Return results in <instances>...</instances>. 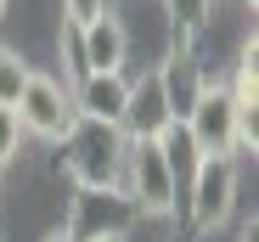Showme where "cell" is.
Listing matches in <instances>:
<instances>
[{
	"mask_svg": "<svg viewBox=\"0 0 259 242\" xmlns=\"http://www.w3.org/2000/svg\"><path fill=\"white\" fill-rule=\"evenodd\" d=\"M158 152H163L169 175H175V191H186V180H192V175H197V164H203V152H197V141H192V130L181 124V118L158 135Z\"/></svg>",
	"mask_w": 259,
	"mask_h": 242,
	"instance_id": "obj_10",
	"label": "cell"
},
{
	"mask_svg": "<svg viewBox=\"0 0 259 242\" xmlns=\"http://www.w3.org/2000/svg\"><path fill=\"white\" fill-rule=\"evenodd\" d=\"M79 57H84V73H130V45H124V23L113 12L91 17L79 28Z\"/></svg>",
	"mask_w": 259,
	"mask_h": 242,
	"instance_id": "obj_8",
	"label": "cell"
},
{
	"mask_svg": "<svg viewBox=\"0 0 259 242\" xmlns=\"http://www.w3.org/2000/svg\"><path fill=\"white\" fill-rule=\"evenodd\" d=\"M181 124L192 130V141H197L203 158H231L237 152V102H231L226 85H214V79L197 85L192 107L181 113Z\"/></svg>",
	"mask_w": 259,
	"mask_h": 242,
	"instance_id": "obj_4",
	"label": "cell"
},
{
	"mask_svg": "<svg viewBox=\"0 0 259 242\" xmlns=\"http://www.w3.org/2000/svg\"><path fill=\"white\" fill-rule=\"evenodd\" d=\"M130 220H136L130 197H124L118 186H102V191H79V197H73L68 231H73V236H96V231H118V236H130Z\"/></svg>",
	"mask_w": 259,
	"mask_h": 242,
	"instance_id": "obj_7",
	"label": "cell"
},
{
	"mask_svg": "<svg viewBox=\"0 0 259 242\" xmlns=\"http://www.w3.org/2000/svg\"><path fill=\"white\" fill-rule=\"evenodd\" d=\"M102 12H107V0H62V23H79V28Z\"/></svg>",
	"mask_w": 259,
	"mask_h": 242,
	"instance_id": "obj_13",
	"label": "cell"
},
{
	"mask_svg": "<svg viewBox=\"0 0 259 242\" xmlns=\"http://www.w3.org/2000/svg\"><path fill=\"white\" fill-rule=\"evenodd\" d=\"M39 242H79V236H73V231L62 225V231H51V236H39Z\"/></svg>",
	"mask_w": 259,
	"mask_h": 242,
	"instance_id": "obj_15",
	"label": "cell"
},
{
	"mask_svg": "<svg viewBox=\"0 0 259 242\" xmlns=\"http://www.w3.org/2000/svg\"><path fill=\"white\" fill-rule=\"evenodd\" d=\"M79 242H130V236H118V231H96V236H79Z\"/></svg>",
	"mask_w": 259,
	"mask_h": 242,
	"instance_id": "obj_14",
	"label": "cell"
},
{
	"mask_svg": "<svg viewBox=\"0 0 259 242\" xmlns=\"http://www.w3.org/2000/svg\"><path fill=\"white\" fill-rule=\"evenodd\" d=\"M17 152H23V118H17V107H0V169Z\"/></svg>",
	"mask_w": 259,
	"mask_h": 242,
	"instance_id": "obj_12",
	"label": "cell"
},
{
	"mask_svg": "<svg viewBox=\"0 0 259 242\" xmlns=\"http://www.w3.org/2000/svg\"><path fill=\"white\" fill-rule=\"evenodd\" d=\"M57 147H62V175H68L79 191L118 186V175H124V147H130L118 124H102V118H73V130H68Z\"/></svg>",
	"mask_w": 259,
	"mask_h": 242,
	"instance_id": "obj_1",
	"label": "cell"
},
{
	"mask_svg": "<svg viewBox=\"0 0 259 242\" xmlns=\"http://www.w3.org/2000/svg\"><path fill=\"white\" fill-rule=\"evenodd\" d=\"M175 102H169V85H163V73L147 68L130 79V96H124V113H118V130L124 141H158L169 124H175Z\"/></svg>",
	"mask_w": 259,
	"mask_h": 242,
	"instance_id": "obj_5",
	"label": "cell"
},
{
	"mask_svg": "<svg viewBox=\"0 0 259 242\" xmlns=\"http://www.w3.org/2000/svg\"><path fill=\"white\" fill-rule=\"evenodd\" d=\"M237 209V169H231V158H203L197 175L186 180L181 191V214L192 231H220Z\"/></svg>",
	"mask_w": 259,
	"mask_h": 242,
	"instance_id": "obj_3",
	"label": "cell"
},
{
	"mask_svg": "<svg viewBox=\"0 0 259 242\" xmlns=\"http://www.w3.org/2000/svg\"><path fill=\"white\" fill-rule=\"evenodd\" d=\"M6 6H12V0H0V12H6Z\"/></svg>",
	"mask_w": 259,
	"mask_h": 242,
	"instance_id": "obj_16",
	"label": "cell"
},
{
	"mask_svg": "<svg viewBox=\"0 0 259 242\" xmlns=\"http://www.w3.org/2000/svg\"><path fill=\"white\" fill-rule=\"evenodd\" d=\"M124 96H130V73H79L73 113L79 118H102V124H118Z\"/></svg>",
	"mask_w": 259,
	"mask_h": 242,
	"instance_id": "obj_9",
	"label": "cell"
},
{
	"mask_svg": "<svg viewBox=\"0 0 259 242\" xmlns=\"http://www.w3.org/2000/svg\"><path fill=\"white\" fill-rule=\"evenodd\" d=\"M118 191L130 197L136 220H169V214H181V191H175V175H169L158 141H130L124 147Z\"/></svg>",
	"mask_w": 259,
	"mask_h": 242,
	"instance_id": "obj_2",
	"label": "cell"
},
{
	"mask_svg": "<svg viewBox=\"0 0 259 242\" xmlns=\"http://www.w3.org/2000/svg\"><path fill=\"white\" fill-rule=\"evenodd\" d=\"M17 118H23V135H39V141H62L68 130H73V96L57 85L51 73H28V85H23V96H17Z\"/></svg>",
	"mask_w": 259,
	"mask_h": 242,
	"instance_id": "obj_6",
	"label": "cell"
},
{
	"mask_svg": "<svg viewBox=\"0 0 259 242\" xmlns=\"http://www.w3.org/2000/svg\"><path fill=\"white\" fill-rule=\"evenodd\" d=\"M28 62L17 57V51H6L0 45V107H17V96H23V85H28Z\"/></svg>",
	"mask_w": 259,
	"mask_h": 242,
	"instance_id": "obj_11",
	"label": "cell"
}]
</instances>
